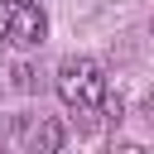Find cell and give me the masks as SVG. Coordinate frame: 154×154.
Instances as JSON below:
<instances>
[{
	"instance_id": "5",
	"label": "cell",
	"mask_w": 154,
	"mask_h": 154,
	"mask_svg": "<svg viewBox=\"0 0 154 154\" xmlns=\"http://www.w3.org/2000/svg\"><path fill=\"white\" fill-rule=\"evenodd\" d=\"M5 19H10V0H0V38H5Z\"/></svg>"
},
{
	"instance_id": "3",
	"label": "cell",
	"mask_w": 154,
	"mask_h": 154,
	"mask_svg": "<svg viewBox=\"0 0 154 154\" xmlns=\"http://www.w3.org/2000/svg\"><path fill=\"white\" fill-rule=\"evenodd\" d=\"M63 149V120H38V130H34V154H58Z\"/></svg>"
},
{
	"instance_id": "4",
	"label": "cell",
	"mask_w": 154,
	"mask_h": 154,
	"mask_svg": "<svg viewBox=\"0 0 154 154\" xmlns=\"http://www.w3.org/2000/svg\"><path fill=\"white\" fill-rule=\"evenodd\" d=\"M111 154H144V144H135V140H130V144H116Z\"/></svg>"
},
{
	"instance_id": "1",
	"label": "cell",
	"mask_w": 154,
	"mask_h": 154,
	"mask_svg": "<svg viewBox=\"0 0 154 154\" xmlns=\"http://www.w3.org/2000/svg\"><path fill=\"white\" fill-rule=\"evenodd\" d=\"M58 96L72 111H101L106 101V72L96 58H63L58 67Z\"/></svg>"
},
{
	"instance_id": "2",
	"label": "cell",
	"mask_w": 154,
	"mask_h": 154,
	"mask_svg": "<svg viewBox=\"0 0 154 154\" xmlns=\"http://www.w3.org/2000/svg\"><path fill=\"white\" fill-rule=\"evenodd\" d=\"M43 34H48L43 10H38L34 0H14V5H10V19H5V38L19 43V48H34V43H43Z\"/></svg>"
}]
</instances>
